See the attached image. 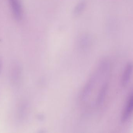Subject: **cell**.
<instances>
[{
	"label": "cell",
	"mask_w": 133,
	"mask_h": 133,
	"mask_svg": "<svg viewBox=\"0 0 133 133\" xmlns=\"http://www.w3.org/2000/svg\"><path fill=\"white\" fill-rule=\"evenodd\" d=\"M107 66L101 64L92 73L84 87L80 97L81 104L87 110H93L102 105L107 90L105 80Z\"/></svg>",
	"instance_id": "cell-1"
},
{
	"label": "cell",
	"mask_w": 133,
	"mask_h": 133,
	"mask_svg": "<svg viewBox=\"0 0 133 133\" xmlns=\"http://www.w3.org/2000/svg\"><path fill=\"white\" fill-rule=\"evenodd\" d=\"M2 65V59L0 56V73H1V70Z\"/></svg>",
	"instance_id": "cell-6"
},
{
	"label": "cell",
	"mask_w": 133,
	"mask_h": 133,
	"mask_svg": "<svg viewBox=\"0 0 133 133\" xmlns=\"http://www.w3.org/2000/svg\"><path fill=\"white\" fill-rule=\"evenodd\" d=\"M22 72V67L19 62L15 61L12 63L10 68V77L13 85H17L20 83Z\"/></svg>",
	"instance_id": "cell-2"
},
{
	"label": "cell",
	"mask_w": 133,
	"mask_h": 133,
	"mask_svg": "<svg viewBox=\"0 0 133 133\" xmlns=\"http://www.w3.org/2000/svg\"><path fill=\"white\" fill-rule=\"evenodd\" d=\"M133 71V64L132 62L128 63L126 66L123 74L122 80V86L125 87L130 81Z\"/></svg>",
	"instance_id": "cell-5"
},
{
	"label": "cell",
	"mask_w": 133,
	"mask_h": 133,
	"mask_svg": "<svg viewBox=\"0 0 133 133\" xmlns=\"http://www.w3.org/2000/svg\"><path fill=\"white\" fill-rule=\"evenodd\" d=\"M133 115V90L130 93L122 116V122H126L130 119Z\"/></svg>",
	"instance_id": "cell-3"
},
{
	"label": "cell",
	"mask_w": 133,
	"mask_h": 133,
	"mask_svg": "<svg viewBox=\"0 0 133 133\" xmlns=\"http://www.w3.org/2000/svg\"><path fill=\"white\" fill-rule=\"evenodd\" d=\"M13 16L16 20L22 18L23 12L22 6L20 0H9Z\"/></svg>",
	"instance_id": "cell-4"
}]
</instances>
